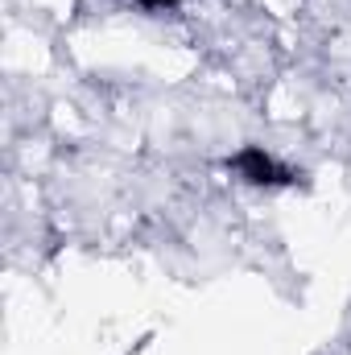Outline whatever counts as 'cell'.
<instances>
[{"mask_svg": "<svg viewBox=\"0 0 351 355\" xmlns=\"http://www.w3.org/2000/svg\"><path fill=\"white\" fill-rule=\"evenodd\" d=\"M141 8H149V12H166V8H178V4H190V0H137Z\"/></svg>", "mask_w": 351, "mask_h": 355, "instance_id": "obj_2", "label": "cell"}, {"mask_svg": "<svg viewBox=\"0 0 351 355\" xmlns=\"http://www.w3.org/2000/svg\"><path fill=\"white\" fill-rule=\"evenodd\" d=\"M228 174H236L244 186H257V190H281V186H306V174L285 166L277 153H268L264 145H240L228 162H223Z\"/></svg>", "mask_w": 351, "mask_h": 355, "instance_id": "obj_1", "label": "cell"}]
</instances>
